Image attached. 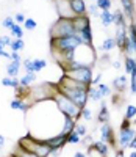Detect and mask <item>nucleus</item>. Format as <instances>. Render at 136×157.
<instances>
[{
  "label": "nucleus",
  "mask_w": 136,
  "mask_h": 157,
  "mask_svg": "<svg viewBox=\"0 0 136 157\" xmlns=\"http://www.w3.org/2000/svg\"><path fill=\"white\" fill-rule=\"evenodd\" d=\"M134 135H136V129H133L131 126L130 127H120L119 129V134H117V140H116L117 141V146L120 149L125 151Z\"/></svg>",
  "instance_id": "0eeeda50"
},
{
  "label": "nucleus",
  "mask_w": 136,
  "mask_h": 157,
  "mask_svg": "<svg viewBox=\"0 0 136 157\" xmlns=\"http://www.w3.org/2000/svg\"><path fill=\"white\" fill-rule=\"evenodd\" d=\"M11 43H13V39H11L9 36H0V44H2L3 47L11 46Z\"/></svg>",
  "instance_id": "37998d69"
},
{
  "label": "nucleus",
  "mask_w": 136,
  "mask_h": 157,
  "mask_svg": "<svg viewBox=\"0 0 136 157\" xmlns=\"http://www.w3.org/2000/svg\"><path fill=\"white\" fill-rule=\"evenodd\" d=\"M17 146H20V148H24V149H27V151H30V152H35V154H38L39 157H49V155H52V149H50V146L47 145V141L33 137L30 132L19 140Z\"/></svg>",
  "instance_id": "f03ea898"
},
{
  "label": "nucleus",
  "mask_w": 136,
  "mask_h": 157,
  "mask_svg": "<svg viewBox=\"0 0 136 157\" xmlns=\"http://www.w3.org/2000/svg\"><path fill=\"white\" fill-rule=\"evenodd\" d=\"M96 5L100 11L111 10V0H96Z\"/></svg>",
  "instance_id": "473e14b6"
},
{
  "label": "nucleus",
  "mask_w": 136,
  "mask_h": 157,
  "mask_svg": "<svg viewBox=\"0 0 136 157\" xmlns=\"http://www.w3.org/2000/svg\"><path fill=\"white\" fill-rule=\"evenodd\" d=\"M57 90L60 93H63L64 96H67L71 101H74V104H77L80 109H85L89 101L88 90H85V88H64V86L57 85Z\"/></svg>",
  "instance_id": "39448f33"
},
{
  "label": "nucleus",
  "mask_w": 136,
  "mask_h": 157,
  "mask_svg": "<svg viewBox=\"0 0 136 157\" xmlns=\"http://www.w3.org/2000/svg\"><path fill=\"white\" fill-rule=\"evenodd\" d=\"M100 82H102V72H99L97 75H94V77H92V80H91V85H92V86H97V85H99Z\"/></svg>",
  "instance_id": "c03bdc74"
},
{
  "label": "nucleus",
  "mask_w": 136,
  "mask_h": 157,
  "mask_svg": "<svg viewBox=\"0 0 136 157\" xmlns=\"http://www.w3.org/2000/svg\"><path fill=\"white\" fill-rule=\"evenodd\" d=\"M53 101H55L57 107H58V110L61 112L63 116H71L75 121L78 120V118H81V109L77 105V104H74V101H71L67 96L60 93L58 90H57V93L53 94Z\"/></svg>",
  "instance_id": "7ed1b4c3"
},
{
  "label": "nucleus",
  "mask_w": 136,
  "mask_h": 157,
  "mask_svg": "<svg viewBox=\"0 0 136 157\" xmlns=\"http://www.w3.org/2000/svg\"><path fill=\"white\" fill-rule=\"evenodd\" d=\"M97 88L100 90V93H102V96H103V98L111 96V88L108 86V85H105V83H102V82H100V83L97 85Z\"/></svg>",
  "instance_id": "c9c22d12"
},
{
  "label": "nucleus",
  "mask_w": 136,
  "mask_h": 157,
  "mask_svg": "<svg viewBox=\"0 0 136 157\" xmlns=\"http://www.w3.org/2000/svg\"><path fill=\"white\" fill-rule=\"evenodd\" d=\"M113 68H114V69H120V68H122V64H120V61H119V60L113 61Z\"/></svg>",
  "instance_id": "09e8293b"
},
{
  "label": "nucleus",
  "mask_w": 136,
  "mask_h": 157,
  "mask_svg": "<svg viewBox=\"0 0 136 157\" xmlns=\"http://www.w3.org/2000/svg\"><path fill=\"white\" fill-rule=\"evenodd\" d=\"M88 96H89V101H94V102L103 101V96L100 93V90L97 86H92V85H89V88H88Z\"/></svg>",
  "instance_id": "6ab92c4d"
},
{
  "label": "nucleus",
  "mask_w": 136,
  "mask_h": 157,
  "mask_svg": "<svg viewBox=\"0 0 136 157\" xmlns=\"http://www.w3.org/2000/svg\"><path fill=\"white\" fill-rule=\"evenodd\" d=\"M130 157H136V149H133V151L130 152Z\"/></svg>",
  "instance_id": "6e6d98bb"
},
{
  "label": "nucleus",
  "mask_w": 136,
  "mask_h": 157,
  "mask_svg": "<svg viewBox=\"0 0 136 157\" xmlns=\"http://www.w3.org/2000/svg\"><path fill=\"white\" fill-rule=\"evenodd\" d=\"M97 10H99V8H97V5H96V3L88 6V13H91V14H92V16H96V17H99V16H100V13H99Z\"/></svg>",
  "instance_id": "79ce46f5"
},
{
  "label": "nucleus",
  "mask_w": 136,
  "mask_h": 157,
  "mask_svg": "<svg viewBox=\"0 0 136 157\" xmlns=\"http://www.w3.org/2000/svg\"><path fill=\"white\" fill-rule=\"evenodd\" d=\"M114 25L116 27H128L127 25V17H125V14H124L122 10L114 11Z\"/></svg>",
  "instance_id": "412c9836"
},
{
  "label": "nucleus",
  "mask_w": 136,
  "mask_h": 157,
  "mask_svg": "<svg viewBox=\"0 0 136 157\" xmlns=\"http://www.w3.org/2000/svg\"><path fill=\"white\" fill-rule=\"evenodd\" d=\"M0 82H2V85H3V86H9V88H14V90L20 86L19 78H17V77H3Z\"/></svg>",
  "instance_id": "5701e85b"
},
{
  "label": "nucleus",
  "mask_w": 136,
  "mask_h": 157,
  "mask_svg": "<svg viewBox=\"0 0 136 157\" xmlns=\"http://www.w3.org/2000/svg\"><path fill=\"white\" fill-rule=\"evenodd\" d=\"M8 157H16V155H14V154H11V155H8Z\"/></svg>",
  "instance_id": "4d7b16f0"
},
{
  "label": "nucleus",
  "mask_w": 136,
  "mask_h": 157,
  "mask_svg": "<svg viewBox=\"0 0 136 157\" xmlns=\"http://www.w3.org/2000/svg\"><path fill=\"white\" fill-rule=\"evenodd\" d=\"M74 130H75V132H77L80 137H86V134H88V127H86V124H80V123H77Z\"/></svg>",
  "instance_id": "f704fd0d"
},
{
  "label": "nucleus",
  "mask_w": 136,
  "mask_h": 157,
  "mask_svg": "<svg viewBox=\"0 0 136 157\" xmlns=\"http://www.w3.org/2000/svg\"><path fill=\"white\" fill-rule=\"evenodd\" d=\"M13 17H14V22L19 24V25H24V22H25V19H27L24 13H17V14H16V16H13Z\"/></svg>",
  "instance_id": "a19ab883"
},
{
  "label": "nucleus",
  "mask_w": 136,
  "mask_h": 157,
  "mask_svg": "<svg viewBox=\"0 0 136 157\" xmlns=\"http://www.w3.org/2000/svg\"><path fill=\"white\" fill-rule=\"evenodd\" d=\"M14 24H16V22H14V17H13V16H6V17L2 21V25H3L5 29H8V30H11V27H13Z\"/></svg>",
  "instance_id": "e433bc0d"
},
{
  "label": "nucleus",
  "mask_w": 136,
  "mask_h": 157,
  "mask_svg": "<svg viewBox=\"0 0 136 157\" xmlns=\"http://www.w3.org/2000/svg\"><path fill=\"white\" fill-rule=\"evenodd\" d=\"M14 154L16 157H39L38 154H35V152H30V151H27V149H24V148H20V146H16V149H14Z\"/></svg>",
  "instance_id": "bb28decb"
},
{
  "label": "nucleus",
  "mask_w": 136,
  "mask_h": 157,
  "mask_svg": "<svg viewBox=\"0 0 136 157\" xmlns=\"http://www.w3.org/2000/svg\"><path fill=\"white\" fill-rule=\"evenodd\" d=\"M117 44H116V39L114 38H106L105 41L102 43L100 46V50H105V52H111L113 49H116Z\"/></svg>",
  "instance_id": "b1692460"
},
{
  "label": "nucleus",
  "mask_w": 136,
  "mask_h": 157,
  "mask_svg": "<svg viewBox=\"0 0 136 157\" xmlns=\"http://www.w3.org/2000/svg\"><path fill=\"white\" fill-rule=\"evenodd\" d=\"M71 10L74 16H85L88 14V5L85 3V0H69Z\"/></svg>",
  "instance_id": "9b49d317"
},
{
  "label": "nucleus",
  "mask_w": 136,
  "mask_h": 157,
  "mask_svg": "<svg viewBox=\"0 0 136 157\" xmlns=\"http://www.w3.org/2000/svg\"><path fill=\"white\" fill-rule=\"evenodd\" d=\"M63 74L74 78V80L86 83V85H91V80L94 77L92 75V66H83V68H78V69H67V71H63Z\"/></svg>",
  "instance_id": "423d86ee"
},
{
  "label": "nucleus",
  "mask_w": 136,
  "mask_h": 157,
  "mask_svg": "<svg viewBox=\"0 0 136 157\" xmlns=\"http://www.w3.org/2000/svg\"><path fill=\"white\" fill-rule=\"evenodd\" d=\"M72 22H74V27H75L77 33H80L83 29H86L88 25H91V21H89L88 14H85V16H74Z\"/></svg>",
  "instance_id": "ddd939ff"
},
{
  "label": "nucleus",
  "mask_w": 136,
  "mask_h": 157,
  "mask_svg": "<svg viewBox=\"0 0 136 157\" xmlns=\"http://www.w3.org/2000/svg\"><path fill=\"white\" fill-rule=\"evenodd\" d=\"M11 61H19L22 63V58L19 55V52H11Z\"/></svg>",
  "instance_id": "49530a36"
},
{
  "label": "nucleus",
  "mask_w": 136,
  "mask_h": 157,
  "mask_svg": "<svg viewBox=\"0 0 136 157\" xmlns=\"http://www.w3.org/2000/svg\"><path fill=\"white\" fill-rule=\"evenodd\" d=\"M100 140L105 141L106 145H111V148L116 146V140H114V132H113V127L110 123H105L100 126Z\"/></svg>",
  "instance_id": "6e6552de"
},
{
  "label": "nucleus",
  "mask_w": 136,
  "mask_h": 157,
  "mask_svg": "<svg viewBox=\"0 0 136 157\" xmlns=\"http://www.w3.org/2000/svg\"><path fill=\"white\" fill-rule=\"evenodd\" d=\"M75 124L77 121L71 116H63V127H61V134L63 135H69L72 130L75 129Z\"/></svg>",
  "instance_id": "4468645a"
},
{
  "label": "nucleus",
  "mask_w": 136,
  "mask_h": 157,
  "mask_svg": "<svg viewBox=\"0 0 136 157\" xmlns=\"http://www.w3.org/2000/svg\"><path fill=\"white\" fill-rule=\"evenodd\" d=\"M22 64H24V68H25L27 72H33V60L25 58V60L22 61Z\"/></svg>",
  "instance_id": "ea45409f"
},
{
  "label": "nucleus",
  "mask_w": 136,
  "mask_h": 157,
  "mask_svg": "<svg viewBox=\"0 0 136 157\" xmlns=\"http://www.w3.org/2000/svg\"><path fill=\"white\" fill-rule=\"evenodd\" d=\"M134 66H136V60L131 58V57H125V60H124V69H125V74L127 75L131 74V71H133Z\"/></svg>",
  "instance_id": "a878e982"
},
{
  "label": "nucleus",
  "mask_w": 136,
  "mask_h": 157,
  "mask_svg": "<svg viewBox=\"0 0 136 157\" xmlns=\"http://www.w3.org/2000/svg\"><path fill=\"white\" fill-rule=\"evenodd\" d=\"M128 148H130V149H136V135H134V137H133V140L130 141Z\"/></svg>",
  "instance_id": "de8ad7c7"
},
{
  "label": "nucleus",
  "mask_w": 136,
  "mask_h": 157,
  "mask_svg": "<svg viewBox=\"0 0 136 157\" xmlns=\"http://www.w3.org/2000/svg\"><path fill=\"white\" fill-rule=\"evenodd\" d=\"M66 140H67V145H78L80 140H81V137L75 132V130H72L69 135H66Z\"/></svg>",
  "instance_id": "2f4dec72"
},
{
  "label": "nucleus",
  "mask_w": 136,
  "mask_h": 157,
  "mask_svg": "<svg viewBox=\"0 0 136 157\" xmlns=\"http://www.w3.org/2000/svg\"><path fill=\"white\" fill-rule=\"evenodd\" d=\"M77 30L74 27V22L71 17H58V21L52 25L50 29V39H58V38H66L75 35Z\"/></svg>",
  "instance_id": "20e7f679"
},
{
  "label": "nucleus",
  "mask_w": 136,
  "mask_h": 157,
  "mask_svg": "<svg viewBox=\"0 0 136 157\" xmlns=\"http://www.w3.org/2000/svg\"><path fill=\"white\" fill-rule=\"evenodd\" d=\"M91 146L96 149L102 157H106L108 152H110V145H106V143L102 141V140H100V141H99V140H97V141H92V145H91Z\"/></svg>",
  "instance_id": "f3484780"
},
{
  "label": "nucleus",
  "mask_w": 136,
  "mask_h": 157,
  "mask_svg": "<svg viewBox=\"0 0 136 157\" xmlns=\"http://www.w3.org/2000/svg\"><path fill=\"white\" fill-rule=\"evenodd\" d=\"M55 6H57L60 17H71V19L74 17L69 0H55Z\"/></svg>",
  "instance_id": "9d476101"
},
{
  "label": "nucleus",
  "mask_w": 136,
  "mask_h": 157,
  "mask_svg": "<svg viewBox=\"0 0 136 157\" xmlns=\"http://www.w3.org/2000/svg\"><path fill=\"white\" fill-rule=\"evenodd\" d=\"M46 141H47V145L50 146L52 152L53 151H60V149H63L64 145H67L66 135H63V134H57V135H53V137H49Z\"/></svg>",
  "instance_id": "1a4fd4ad"
},
{
  "label": "nucleus",
  "mask_w": 136,
  "mask_h": 157,
  "mask_svg": "<svg viewBox=\"0 0 136 157\" xmlns=\"http://www.w3.org/2000/svg\"><path fill=\"white\" fill-rule=\"evenodd\" d=\"M81 118H83L85 121H91V120H92V112H91V109H88V107L81 109Z\"/></svg>",
  "instance_id": "58836bf2"
},
{
  "label": "nucleus",
  "mask_w": 136,
  "mask_h": 157,
  "mask_svg": "<svg viewBox=\"0 0 136 157\" xmlns=\"http://www.w3.org/2000/svg\"><path fill=\"white\" fill-rule=\"evenodd\" d=\"M9 47H11L13 52H20V50L25 49V43H24V39H13Z\"/></svg>",
  "instance_id": "7c9ffc66"
},
{
  "label": "nucleus",
  "mask_w": 136,
  "mask_h": 157,
  "mask_svg": "<svg viewBox=\"0 0 136 157\" xmlns=\"http://www.w3.org/2000/svg\"><path fill=\"white\" fill-rule=\"evenodd\" d=\"M97 121L100 124H105L110 121V112H108V107H106V102L100 101V110H99V115H97Z\"/></svg>",
  "instance_id": "dca6fc26"
},
{
  "label": "nucleus",
  "mask_w": 136,
  "mask_h": 157,
  "mask_svg": "<svg viewBox=\"0 0 136 157\" xmlns=\"http://www.w3.org/2000/svg\"><path fill=\"white\" fill-rule=\"evenodd\" d=\"M74 157H86V155H85L83 152H80V151H78V152H75V154H74Z\"/></svg>",
  "instance_id": "864d4df0"
},
{
  "label": "nucleus",
  "mask_w": 136,
  "mask_h": 157,
  "mask_svg": "<svg viewBox=\"0 0 136 157\" xmlns=\"http://www.w3.org/2000/svg\"><path fill=\"white\" fill-rule=\"evenodd\" d=\"M120 5H122V11L128 21L134 22V3L133 0H120Z\"/></svg>",
  "instance_id": "f8f14e48"
},
{
  "label": "nucleus",
  "mask_w": 136,
  "mask_h": 157,
  "mask_svg": "<svg viewBox=\"0 0 136 157\" xmlns=\"http://www.w3.org/2000/svg\"><path fill=\"white\" fill-rule=\"evenodd\" d=\"M20 64L19 61H9V64H6V74L8 77H17L19 71H20Z\"/></svg>",
  "instance_id": "a211bd4d"
},
{
  "label": "nucleus",
  "mask_w": 136,
  "mask_h": 157,
  "mask_svg": "<svg viewBox=\"0 0 136 157\" xmlns=\"http://www.w3.org/2000/svg\"><path fill=\"white\" fill-rule=\"evenodd\" d=\"M130 77H136V66L133 68V71H131V74H130Z\"/></svg>",
  "instance_id": "5fc2aeb1"
},
{
  "label": "nucleus",
  "mask_w": 136,
  "mask_h": 157,
  "mask_svg": "<svg viewBox=\"0 0 136 157\" xmlns=\"http://www.w3.org/2000/svg\"><path fill=\"white\" fill-rule=\"evenodd\" d=\"M80 33H81V38H83V43L92 46V29H91V25H88V27L83 29Z\"/></svg>",
  "instance_id": "393cba45"
},
{
  "label": "nucleus",
  "mask_w": 136,
  "mask_h": 157,
  "mask_svg": "<svg viewBox=\"0 0 136 157\" xmlns=\"http://www.w3.org/2000/svg\"><path fill=\"white\" fill-rule=\"evenodd\" d=\"M131 124H130V120H125L124 118V121H122V124H120V127H130Z\"/></svg>",
  "instance_id": "8fccbe9b"
},
{
  "label": "nucleus",
  "mask_w": 136,
  "mask_h": 157,
  "mask_svg": "<svg viewBox=\"0 0 136 157\" xmlns=\"http://www.w3.org/2000/svg\"><path fill=\"white\" fill-rule=\"evenodd\" d=\"M125 120H130V121H133V120H136V105H133V104H128L127 105V109H125Z\"/></svg>",
  "instance_id": "c85d7f7f"
},
{
  "label": "nucleus",
  "mask_w": 136,
  "mask_h": 157,
  "mask_svg": "<svg viewBox=\"0 0 136 157\" xmlns=\"http://www.w3.org/2000/svg\"><path fill=\"white\" fill-rule=\"evenodd\" d=\"M99 19H100V22H102L103 27H110V25H114V13H111V10L100 11Z\"/></svg>",
  "instance_id": "2eb2a0df"
},
{
  "label": "nucleus",
  "mask_w": 136,
  "mask_h": 157,
  "mask_svg": "<svg viewBox=\"0 0 136 157\" xmlns=\"http://www.w3.org/2000/svg\"><path fill=\"white\" fill-rule=\"evenodd\" d=\"M3 146H5V137H3L2 134H0V151L3 149Z\"/></svg>",
  "instance_id": "603ef678"
},
{
  "label": "nucleus",
  "mask_w": 136,
  "mask_h": 157,
  "mask_svg": "<svg viewBox=\"0 0 136 157\" xmlns=\"http://www.w3.org/2000/svg\"><path fill=\"white\" fill-rule=\"evenodd\" d=\"M116 157H125V152H124V149H120V148H119V149L116 151Z\"/></svg>",
  "instance_id": "3c124183"
},
{
  "label": "nucleus",
  "mask_w": 136,
  "mask_h": 157,
  "mask_svg": "<svg viewBox=\"0 0 136 157\" xmlns=\"http://www.w3.org/2000/svg\"><path fill=\"white\" fill-rule=\"evenodd\" d=\"M46 66H47V61L46 60H42V58H36V60H33V72H41L42 69H46Z\"/></svg>",
  "instance_id": "cd10ccee"
},
{
  "label": "nucleus",
  "mask_w": 136,
  "mask_h": 157,
  "mask_svg": "<svg viewBox=\"0 0 136 157\" xmlns=\"http://www.w3.org/2000/svg\"><path fill=\"white\" fill-rule=\"evenodd\" d=\"M130 91L131 94H136V77H130Z\"/></svg>",
  "instance_id": "a18cd8bd"
},
{
  "label": "nucleus",
  "mask_w": 136,
  "mask_h": 157,
  "mask_svg": "<svg viewBox=\"0 0 136 157\" xmlns=\"http://www.w3.org/2000/svg\"><path fill=\"white\" fill-rule=\"evenodd\" d=\"M9 32H11V35L14 36L16 39H22V38H24V29L20 27L19 24H14V25H13Z\"/></svg>",
  "instance_id": "c756f323"
},
{
  "label": "nucleus",
  "mask_w": 136,
  "mask_h": 157,
  "mask_svg": "<svg viewBox=\"0 0 136 157\" xmlns=\"http://www.w3.org/2000/svg\"><path fill=\"white\" fill-rule=\"evenodd\" d=\"M128 38L131 41H136V24L134 22H131L128 25Z\"/></svg>",
  "instance_id": "4c0bfd02"
},
{
  "label": "nucleus",
  "mask_w": 136,
  "mask_h": 157,
  "mask_svg": "<svg viewBox=\"0 0 136 157\" xmlns=\"http://www.w3.org/2000/svg\"><path fill=\"white\" fill-rule=\"evenodd\" d=\"M36 27H38V24H36L35 19H31V17H27V19H25V22H24V29H25V30L31 32V30H35Z\"/></svg>",
  "instance_id": "72a5a7b5"
},
{
  "label": "nucleus",
  "mask_w": 136,
  "mask_h": 157,
  "mask_svg": "<svg viewBox=\"0 0 136 157\" xmlns=\"http://www.w3.org/2000/svg\"><path fill=\"white\" fill-rule=\"evenodd\" d=\"M35 80H36V72H27L25 75H22V77L19 78V83H20V86H24V88H28Z\"/></svg>",
  "instance_id": "aec40b11"
},
{
  "label": "nucleus",
  "mask_w": 136,
  "mask_h": 157,
  "mask_svg": "<svg viewBox=\"0 0 136 157\" xmlns=\"http://www.w3.org/2000/svg\"><path fill=\"white\" fill-rule=\"evenodd\" d=\"M127 82H128V75L127 74L119 75V77H116L114 80H113V86L116 90H119V91H124V88L127 86Z\"/></svg>",
  "instance_id": "4be33fe9"
},
{
  "label": "nucleus",
  "mask_w": 136,
  "mask_h": 157,
  "mask_svg": "<svg viewBox=\"0 0 136 157\" xmlns=\"http://www.w3.org/2000/svg\"><path fill=\"white\" fill-rule=\"evenodd\" d=\"M83 43L81 33H75L72 36H66V38H58V39H50V50L53 57L66 54V52H74L75 49H78Z\"/></svg>",
  "instance_id": "f257e3e1"
}]
</instances>
